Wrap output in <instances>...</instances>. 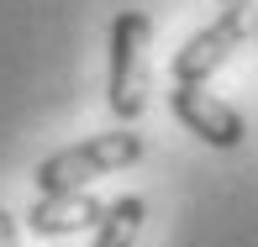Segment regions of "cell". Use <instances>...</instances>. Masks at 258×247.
I'll use <instances>...</instances> for the list:
<instances>
[{"label": "cell", "mask_w": 258, "mask_h": 247, "mask_svg": "<svg viewBox=\"0 0 258 247\" xmlns=\"http://www.w3.org/2000/svg\"><path fill=\"white\" fill-rule=\"evenodd\" d=\"M253 32H258V0H221L216 21H211L206 32H195V37L174 53L169 74L174 79H190V85H206V79L253 37Z\"/></svg>", "instance_id": "obj_3"}, {"label": "cell", "mask_w": 258, "mask_h": 247, "mask_svg": "<svg viewBox=\"0 0 258 247\" xmlns=\"http://www.w3.org/2000/svg\"><path fill=\"white\" fill-rule=\"evenodd\" d=\"M253 37H258V32H253Z\"/></svg>", "instance_id": "obj_8"}, {"label": "cell", "mask_w": 258, "mask_h": 247, "mask_svg": "<svg viewBox=\"0 0 258 247\" xmlns=\"http://www.w3.org/2000/svg\"><path fill=\"white\" fill-rule=\"evenodd\" d=\"M169 105H174V116H179V121L190 126V132L201 137V142H211V147H237L242 137H248L242 116L232 111L227 100H216L206 85L174 79V90H169Z\"/></svg>", "instance_id": "obj_4"}, {"label": "cell", "mask_w": 258, "mask_h": 247, "mask_svg": "<svg viewBox=\"0 0 258 247\" xmlns=\"http://www.w3.org/2000/svg\"><path fill=\"white\" fill-rule=\"evenodd\" d=\"M143 195H121L111 205H100V221H95V247H132L137 231H143Z\"/></svg>", "instance_id": "obj_6"}, {"label": "cell", "mask_w": 258, "mask_h": 247, "mask_svg": "<svg viewBox=\"0 0 258 247\" xmlns=\"http://www.w3.org/2000/svg\"><path fill=\"white\" fill-rule=\"evenodd\" d=\"M0 247H21V231H16V221L0 210Z\"/></svg>", "instance_id": "obj_7"}, {"label": "cell", "mask_w": 258, "mask_h": 247, "mask_svg": "<svg viewBox=\"0 0 258 247\" xmlns=\"http://www.w3.org/2000/svg\"><path fill=\"white\" fill-rule=\"evenodd\" d=\"M137 158H143V137H137V132H100V137H85V142L42 158L37 163V190L42 195H53V190H85L90 179L116 174V169H132Z\"/></svg>", "instance_id": "obj_2"}, {"label": "cell", "mask_w": 258, "mask_h": 247, "mask_svg": "<svg viewBox=\"0 0 258 247\" xmlns=\"http://www.w3.org/2000/svg\"><path fill=\"white\" fill-rule=\"evenodd\" d=\"M148 48H153V21L148 11H116L111 21V111L121 121H137L148 111V79H153V63H148Z\"/></svg>", "instance_id": "obj_1"}, {"label": "cell", "mask_w": 258, "mask_h": 247, "mask_svg": "<svg viewBox=\"0 0 258 247\" xmlns=\"http://www.w3.org/2000/svg\"><path fill=\"white\" fill-rule=\"evenodd\" d=\"M27 221L37 237H69V231H85L100 221V200L90 190H53V195H37Z\"/></svg>", "instance_id": "obj_5"}]
</instances>
